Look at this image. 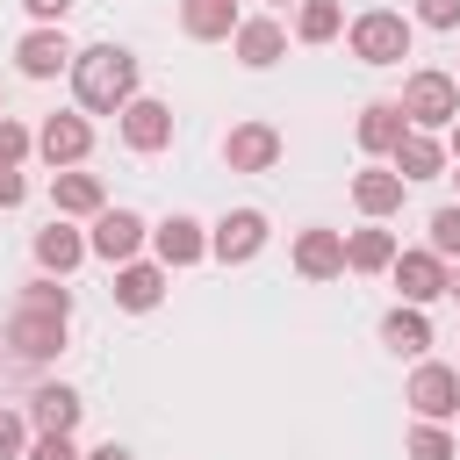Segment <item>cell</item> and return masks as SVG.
I'll use <instances>...</instances> for the list:
<instances>
[{"mask_svg":"<svg viewBox=\"0 0 460 460\" xmlns=\"http://www.w3.org/2000/svg\"><path fill=\"white\" fill-rule=\"evenodd\" d=\"M402 187H410V180H402L395 165H367V172H352V201H359V216H374V223L402 208Z\"/></svg>","mask_w":460,"mask_h":460,"instance_id":"cell-20","label":"cell"},{"mask_svg":"<svg viewBox=\"0 0 460 460\" xmlns=\"http://www.w3.org/2000/svg\"><path fill=\"white\" fill-rule=\"evenodd\" d=\"M29 201V180H22V165H0V208H22Z\"/></svg>","mask_w":460,"mask_h":460,"instance_id":"cell-34","label":"cell"},{"mask_svg":"<svg viewBox=\"0 0 460 460\" xmlns=\"http://www.w3.org/2000/svg\"><path fill=\"white\" fill-rule=\"evenodd\" d=\"M14 309H43V316H72V288L58 280V273H36L29 288H22V302Z\"/></svg>","mask_w":460,"mask_h":460,"instance_id":"cell-27","label":"cell"},{"mask_svg":"<svg viewBox=\"0 0 460 460\" xmlns=\"http://www.w3.org/2000/svg\"><path fill=\"white\" fill-rule=\"evenodd\" d=\"M72 93H79L86 115H122V108L137 101V58H129L122 43L79 50V58H72Z\"/></svg>","mask_w":460,"mask_h":460,"instance_id":"cell-1","label":"cell"},{"mask_svg":"<svg viewBox=\"0 0 460 460\" xmlns=\"http://www.w3.org/2000/svg\"><path fill=\"white\" fill-rule=\"evenodd\" d=\"M388 158H395L402 180H438V172H446V144H438L431 129H402V144H395Z\"/></svg>","mask_w":460,"mask_h":460,"instance_id":"cell-23","label":"cell"},{"mask_svg":"<svg viewBox=\"0 0 460 460\" xmlns=\"http://www.w3.org/2000/svg\"><path fill=\"white\" fill-rule=\"evenodd\" d=\"M22 460H86V453H79V446H72V431H36V438H29V453H22Z\"/></svg>","mask_w":460,"mask_h":460,"instance_id":"cell-32","label":"cell"},{"mask_svg":"<svg viewBox=\"0 0 460 460\" xmlns=\"http://www.w3.org/2000/svg\"><path fill=\"white\" fill-rule=\"evenodd\" d=\"M79 259H93V244H86V237H79L65 216H58L50 230H36V273H58V280H65Z\"/></svg>","mask_w":460,"mask_h":460,"instance_id":"cell-21","label":"cell"},{"mask_svg":"<svg viewBox=\"0 0 460 460\" xmlns=\"http://www.w3.org/2000/svg\"><path fill=\"white\" fill-rule=\"evenodd\" d=\"M151 252H158V266H194V259H208V230L194 216H165V223H151Z\"/></svg>","mask_w":460,"mask_h":460,"instance_id":"cell-15","label":"cell"},{"mask_svg":"<svg viewBox=\"0 0 460 460\" xmlns=\"http://www.w3.org/2000/svg\"><path fill=\"white\" fill-rule=\"evenodd\" d=\"M14 58H22V72H29V79H58V72H72V58H79V50L65 43V29H58V22H43V29H29V36L14 43Z\"/></svg>","mask_w":460,"mask_h":460,"instance_id":"cell-13","label":"cell"},{"mask_svg":"<svg viewBox=\"0 0 460 460\" xmlns=\"http://www.w3.org/2000/svg\"><path fill=\"white\" fill-rule=\"evenodd\" d=\"M295 273H302V280H338V273H345V230L309 223V230L295 237Z\"/></svg>","mask_w":460,"mask_h":460,"instance_id":"cell-14","label":"cell"},{"mask_svg":"<svg viewBox=\"0 0 460 460\" xmlns=\"http://www.w3.org/2000/svg\"><path fill=\"white\" fill-rule=\"evenodd\" d=\"M22 410H29L36 431H79V410H86V402H79V388H65V381H36Z\"/></svg>","mask_w":460,"mask_h":460,"instance_id":"cell-16","label":"cell"},{"mask_svg":"<svg viewBox=\"0 0 460 460\" xmlns=\"http://www.w3.org/2000/svg\"><path fill=\"white\" fill-rule=\"evenodd\" d=\"M22 7H29L36 22H65V14H72V0H22Z\"/></svg>","mask_w":460,"mask_h":460,"instance_id":"cell-35","label":"cell"},{"mask_svg":"<svg viewBox=\"0 0 460 460\" xmlns=\"http://www.w3.org/2000/svg\"><path fill=\"white\" fill-rule=\"evenodd\" d=\"M402 402H410L417 417H431V424H446V417H460V374H453L446 359H417V374H410V388H402Z\"/></svg>","mask_w":460,"mask_h":460,"instance_id":"cell-5","label":"cell"},{"mask_svg":"<svg viewBox=\"0 0 460 460\" xmlns=\"http://www.w3.org/2000/svg\"><path fill=\"white\" fill-rule=\"evenodd\" d=\"M58 345H65V316H43V309L7 316V352L14 359H58Z\"/></svg>","mask_w":460,"mask_h":460,"instance_id":"cell-12","label":"cell"},{"mask_svg":"<svg viewBox=\"0 0 460 460\" xmlns=\"http://www.w3.org/2000/svg\"><path fill=\"white\" fill-rule=\"evenodd\" d=\"M223 165L230 172H273L280 165V129L273 122H237L223 137Z\"/></svg>","mask_w":460,"mask_h":460,"instance_id":"cell-10","label":"cell"},{"mask_svg":"<svg viewBox=\"0 0 460 460\" xmlns=\"http://www.w3.org/2000/svg\"><path fill=\"white\" fill-rule=\"evenodd\" d=\"M431 252H438V259H460V201L431 216Z\"/></svg>","mask_w":460,"mask_h":460,"instance_id":"cell-31","label":"cell"},{"mask_svg":"<svg viewBox=\"0 0 460 460\" xmlns=\"http://www.w3.org/2000/svg\"><path fill=\"white\" fill-rule=\"evenodd\" d=\"M22 453H29V410L0 402V460H22Z\"/></svg>","mask_w":460,"mask_h":460,"instance_id":"cell-30","label":"cell"},{"mask_svg":"<svg viewBox=\"0 0 460 460\" xmlns=\"http://www.w3.org/2000/svg\"><path fill=\"white\" fill-rule=\"evenodd\" d=\"M115 129H122V144H129V151H144V158H151V151H165V144H172V108H165V101H151V93H137V101L115 115Z\"/></svg>","mask_w":460,"mask_h":460,"instance_id":"cell-9","label":"cell"},{"mask_svg":"<svg viewBox=\"0 0 460 460\" xmlns=\"http://www.w3.org/2000/svg\"><path fill=\"white\" fill-rule=\"evenodd\" d=\"M266 237H273V223H266L259 208H230L223 223H208V259L244 266V259H259V252H266Z\"/></svg>","mask_w":460,"mask_h":460,"instance_id":"cell-4","label":"cell"},{"mask_svg":"<svg viewBox=\"0 0 460 460\" xmlns=\"http://www.w3.org/2000/svg\"><path fill=\"white\" fill-rule=\"evenodd\" d=\"M460 446H453V431L446 424H431V417H417L410 424V460H453Z\"/></svg>","mask_w":460,"mask_h":460,"instance_id":"cell-28","label":"cell"},{"mask_svg":"<svg viewBox=\"0 0 460 460\" xmlns=\"http://www.w3.org/2000/svg\"><path fill=\"white\" fill-rule=\"evenodd\" d=\"M165 280H172V266H158V259H122V266H115V309H129V316L158 309V302H165Z\"/></svg>","mask_w":460,"mask_h":460,"instance_id":"cell-11","label":"cell"},{"mask_svg":"<svg viewBox=\"0 0 460 460\" xmlns=\"http://www.w3.org/2000/svg\"><path fill=\"white\" fill-rule=\"evenodd\" d=\"M29 151H36V129L14 122V115H0V165H22Z\"/></svg>","mask_w":460,"mask_h":460,"instance_id":"cell-29","label":"cell"},{"mask_svg":"<svg viewBox=\"0 0 460 460\" xmlns=\"http://www.w3.org/2000/svg\"><path fill=\"white\" fill-rule=\"evenodd\" d=\"M402 115H410V129H453L460 122V79L453 72H410L402 79Z\"/></svg>","mask_w":460,"mask_h":460,"instance_id":"cell-3","label":"cell"},{"mask_svg":"<svg viewBox=\"0 0 460 460\" xmlns=\"http://www.w3.org/2000/svg\"><path fill=\"white\" fill-rule=\"evenodd\" d=\"M453 79H460V72H453Z\"/></svg>","mask_w":460,"mask_h":460,"instance_id":"cell-41","label":"cell"},{"mask_svg":"<svg viewBox=\"0 0 460 460\" xmlns=\"http://www.w3.org/2000/svg\"><path fill=\"white\" fill-rule=\"evenodd\" d=\"M50 201H58V216H101L108 208V187H101V172H79V165H65V172H50Z\"/></svg>","mask_w":460,"mask_h":460,"instance_id":"cell-18","label":"cell"},{"mask_svg":"<svg viewBox=\"0 0 460 460\" xmlns=\"http://www.w3.org/2000/svg\"><path fill=\"white\" fill-rule=\"evenodd\" d=\"M388 273H395L402 302H417V309H424V302H438V295L453 288V259H438L431 244H424V252H395V266H388Z\"/></svg>","mask_w":460,"mask_h":460,"instance_id":"cell-7","label":"cell"},{"mask_svg":"<svg viewBox=\"0 0 460 460\" xmlns=\"http://www.w3.org/2000/svg\"><path fill=\"white\" fill-rule=\"evenodd\" d=\"M410 36H417V22L395 14V7H367V14H352V29H345V43H352L359 65H402V58H410Z\"/></svg>","mask_w":460,"mask_h":460,"instance_id":"cell-2","label":"cell"},{"mask_svg":"<svg viewBox=\"0 0 460 460\" xmlns=\"http://www.w3.org/2000/svg\"><path fill=\"white\" fill-rule=\"evenodd\" d=\"M381 345L402 352V359H424V352H431V323H424V309H417V302H395V309L381 316Z\"/></svg>","mask_w":460,"mask_h":460,"instance_id":"cell-22","label":"cell"},{"mask_svg":"<svg viewBox=\"0 0 460 460\" xmlns=\"http://www.w3.org/2000/svg\"><path fill=\"white\" fill-rule=\"evenodd\" d=\"M86 460H137V453H129V446H115V438H108V446H93V453H86Z\"/></svg>","mask_w":460,"mask_h":460,"instance_id":"cell-36","label":"cell"},{"mask_svg":"<svg viewBox=\"0 0 460 460\" xmlns=\"http://www.w3.org/2000/svg\"><path fill=\"white\" fill-rule=\"evenodd\" d=\"M144 237H151V223H144L137 208H101V216H93V230H86L93 259H108V266L137 259V252H144Z\"/></svg>","mask_w":460,"mask_h":460,"instance_id":"cell-6","label":"cell"},{"mask_svg":"<svg viewBox=\"0 0 460 460\" xmlns=\"http://www.w3.org/2000/svg\"><path fill=\"white\" fill-rule=\"evenodd\" d=\"M453 158H460V122H453Z\"/></svg>","mask_w":460,"mask_h":460,"instance_id":"cell-38","label":"cell"},{"mask_svg":"<svg viewBox=\"0 0 460 460\" xmlns=\"http://www.w3.org/2000/svg\"><path fill=\"white\" fill-rule=\"evenodd\" d=\"M402 129H410V115H402V101H367L359 108V122H352V137H359V151H395L402 144Z\"/></svg>","mask_w":460,"mask_h":460,"instance_id":"cell-19","label":"cell"},{"mask_svg":"<svg viewBox=\"0 0 460 460\" xmlns=\"http://www.w3.org/2000/svg\"><path fill=\"white\" fill-rule=\"evenodd\" d=\"M86 151H93V122H86V115H50V122L36 129V158H43L50 172L86 165Z\"/></svg>","mask_w":460,"mask_h":460,"instance_id":"cell-8","label":"cell"},{"mask_svg":"<svg viewBox=\"0 0 460 460\" xmlns=\"http://www.w3.org/2000/svg\"><path fill=\"white\" fill-rule=\"evenodd\" d=\"M395 252H402L395 230H352V237H345V266H352V273H388Z\"/></svg>","mask_w":460,"mask_h":460,"instance_id":"cell-25","label":"cell"},{"mask_svg":"<svg viewBox=\"0 0 460 460\" xmlns=\"http://www.w3.org/2000/svg\"><path fill=\"white\" fill-rule=\"evenodd\" d=\"M446 295H460V266H453V288H446Z\"/></svg>","mask_w":460,"mask_h":460,"instance_id":"cell-37","label":"cell"},{"mask_svg":"<svg viewBox=\"0 0 460 460\" xmlns=\"http://www.w3.org/2000/svg\"><path fill=\"white\" fill-rule=\"evenodd\" d=\"M417 22L424 29H460V0H417Z\"/></svg>","mask_w":460,"mask_h":460,"instance_id":"cell-33","label":"cell"},{"mask_svg":"<svg viewBox=\"0 0 460 460\" xmlns=\"http://www.w3.org/2000/svg\"><path fill=\"white\" fill-rule=\"evenodd\" d=\"M237 65H252V72H266V65H280L288 58V29L273 22V14H252V22H237Z\"/></svg>","mask_w":460,"mask_h":460,"instance_id":"cell-17","label":"cell"},{"mask_svg":"<svg viewBox=\"0 0 460 460\" xmlns=\"http://www.w3.org/2000/svg\"><path fill=\"white\" fill-rule=\"evenodd\" d=\"M273 7H288V0H273Z\"/></svg>","mask_w":460,"mask_h":460,"instance_id":"cell-40","label":"cell"},{"mask_svg":"<svg viewBox=\"0 0 460 460\" xmlns=\"http://www.w3.org/2000/svg\"><path fill=\"white\" fill-rule=\"evenodd\" d=\"M338 29H345V7H338V0H302V7H295V36H302V43H331Z\"/></svg>","mask_w":460,"mask_h":460,"instance_id":"cell-26","label":"cell"},{"mask_svg":"<svg viewBox=\"0 0 460 460\" xmlns=\"http://www.w3.org/2000/svg\"><path fill=\"white\" fill-rule=\"evenodd\" d=\"M453 180H460V158H453Z\"/></svg>","mask_w":460,"mask_h":460,"instance_id":"cell-39","label":"cell"},{"mask_svg":"<svg viewBox=\"0 0 460 460\" xmlns=\"http://www.w3.org/2000/svg\"><path fill=\"white\" fill-rule=\"evenodd\" d=\"M180 29L194 43H223L237 36V0H180Z\"/></svg>","mask_w":460,"mask_h":460,"instance_id":"cell-24","label":"cell"}]
</instances>
